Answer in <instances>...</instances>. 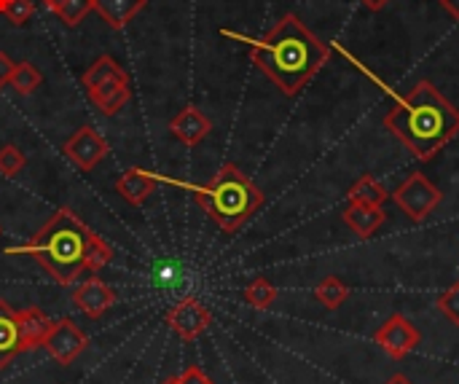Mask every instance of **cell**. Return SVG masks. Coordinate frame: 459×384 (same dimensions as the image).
Listing matches in <instances>:
<instances>
[{
	"instance_id": "ac0fdd59",
	"label": "cell",
	"mask_w": 459,
	"mask_h": 384,
	"mask_svg": "<svg viewBox=\"0 0 459 384\" xmlns=\"http://www.w3.org/2000/svg\"><path fill=\"white\" fill-rule=\"evenodd\" d=\"M124 78H129V75L121 70V65H118L113 57L102 54V57L94 59V65L83 73L81 83L86 86V92H94V89H100V86H105V83H110V81H124Z\"/></svg>"
},
{
	"instance_id": "2e32d148",
	"label": "cell",
	"mask_w": 459,
	"mask_h": 384,
	"mask_svg": "<svg viewBox=\"0 0 459 384\" xmlns=\"http://www.w3.org/2000/svg\"><path fill=\"white\" fill-rule=\"evenodd\" d=\"M145 3L148 0H91V11H97L108 27L124 30L145 8Z\"/></svg>"
},
{
	"instance_id": "484cf974",
	"label": "cell",
	"mask_w": 459,
	"mask_h": 384,
	"mask_svg": "<svg viewBox=\"0 0 459 384\" xmlns=\"http://www.w3.org/2000/svg\"><path fill=\"white\" fill-rule=\"evenodd\" d=\"M438 310L455 323L459 328V283H455L452 288H446L438 299Z\"/></svg>"
},
{
	"instance_id": "4dcf8cb0",
	"label": "cell",
	"mask_w": 459,
	"mask_h": 384,
	"mask_svg": "<svg viewBox=\"0 0 459 384\" xmlns=\"http://www.w3.org/2000/svg\"><path fill=\"white\" fill-rule=\"evenodd\" d=\"M385 384H414L409 377H403V374H395V377H390Z\"/></svg>"
},
{
	"instance_id": "5bb4252c",
	"label": "cell",
	"mask_w": 459,
	"mask_h": 384,
	"mask_svg": "<svg viewBox=\"0 0 459 384\" xmlns=\"http://www.w3.org/2000/svg\"><path fill=\"white\" fill-rule=\"evenodd\" d=\"M22 355V334H19V312L11 310L5 299H0V371Z\"/></svg>"
},
{
	"instance_id": "83f0119b",
	"label": "cell",
	"mask_w": 459,
	"mask_h": 384,
	"mask_svg": "<svg viewBox=\"0 0 459 384\" xmlns=\"http://www.w3.org/2000/svg\"><path fill=\"white\" fill-rule=\"evenodd\" d=\"M13 67H16V62H13L5 51H0V86H5V83H8V78H11Z\"/></svg>"
},
{
	"instance_id": "7402d4cb",
	"label": "cell",
	"mask_w": 459,
	"mask_h": 384,
	"mask_svg": "<svg viewBox=\"0 0 459 384\" xmlns=\"http://www.w3.org/2000/svg\"><path fill=\"white\" fill-rule=\"evenodd\" d=\"M242 299L247 301V307L258 310V312H266L274 307L277 301V288L266 280V277H255L245 291H242Z\"/></svg>"
},
{
	"instance_id": "603a6c76",
	"label": "cell",
	"mask_w": 459,
	"mask_h": 384,
	"mask_svg": "<svg viewBox=\"0 0 459 384\" xmlns=\"http://www.w3.org/2000/svg\"><path fill=\"white\" fill-rule=\"evenodd\" d=\"M40 81H43V75H40V70L32 62H16V67H13V73L8 78V86H13L16 94L30 97V94L38 92Z\"/></svg>"
},
{
	"instance_id": "cb8c5ba5",
	"label": "cell",
	"mask_w": 459,
	"mask_h": 384,
	"mask_svg": "<svg viewBox=\"0 0 459 384\" xmlns=\"http://www.w3.org/2000/svg\"><path fill=\"white\" fill-rule=\"evenodd\" d=\"M0 13L11 24L22 27V24H27L35 16V3L32 0H0Z\"/></svg>"
},
{
	"instance_id": "277c9868",
	"label": "cell",
	"mask_w": 459,
	"mask_h": 384,
	"mask_svg": "<svg viewBox=\"0 0 459 384\" xmlns=\"http://www.w3.org/2000/svg\"><path fill=\"white\" fill-rule=\"evenodd\" d=\"M199 202V207L207 213V218L226 234L239 231L261 207H264V191L231 161H226L204 186H188Z\"/></svg>"
},
{
	"instance_id": "6da1fadb",
	"label": "cell",
	"mask_w": 459,
	"mask_h": 384,
	"mask_svg": "<svg viewBox=\"0 0 459 384\" xmlns=\"http://www.w3.org/2000/svg\"><path fill=\"white\" fill-rule=\"evenodd\" d=\"M328 57L331 48L296 13H285L264 38L250 43L253 65L285 97H296L323 70Z\"/></svg>"
},
{
	"instance_id": "8fae6325",
	"label": "cell",
	"mask_w": 459,
	"mask_h": 384,
	"mask_svg": "<svg viewBox=\"0 0 459 384\" xmlns=\"http://www.w3.org/2000/svg\"><path fill=\"white\" fill-rule=\"evenodd\" d=\"M169 132H172V137H178L183 145L194 148V145H199V143L212 132V121H210L199 108L186 105V108L169 121Z\"/></svg>"
},
{
	"instance_id": "8992f818",
	"label": "cell",
	"mask_w": 459,
	"mask_h": 384,
	"mask_svg": "<svg viewBox=\"0 0 459 384\" xmlns=\"http://www.w3.org/2000/svg\"><path fill=\"white\" fill-rule=\"evenodd\" d=\"M377 345L393 358V361H403L409 358L420 345H422V334L414 328V323L406 315H393L377 334H374Z\"/></svg>"
},
{
	"instance_id": "4fadbf2b",
	"label": "cell",
	"mask_w": 459,
	"mask_h": 384,
	"mask_svg": "<svg viewBox=\"0 0 459 384\" xmlns=\"http://www.w3.org/2000/svg\"><path fill=\"white\" fill-rule=\"evenodd\" d=\"M159 180H161V178H156V175H151V172H145V170H140V167H132V170H126V172L116 180V194H118L126 205L143 207V205L151 199V194L156 191Z\"/></svg>"
},
{
	"instance_id": "ba28073f",
	"label": "cell",
	"mask_w": 459,
	"mask_h": 384,
	"mask_svg": "<svg viewBox=\"0 0 459 384\" xmlns=\"http://www.w3.org/2000/svg\"><path fill=\"white\" fill-rule=\"evenodd\" d=\"M212 323V312L199 301V299H183L178 301L169 312H167V326L169 331L183 339V342H194L199 339Z\"/></svg>"
},
{
	"instance_id": "f546056e",
	"label": "cell",
	"mask_w": 459,
	"mask_h": 384,
	"mask_svg": "<svg viewBox=\"0 0 459 384\" xmlns=\"http://www.w3.org/2000/svg\"><path fill=\"white\" fill-rule=\"evenodd\" d=\"M368 11H382V8H387L390 5V0H360Z\"/></svg>"
},
{
	"instance_id": "e0dca14e",
	"label": "cell",
	"mask_w": 459,
	"mask_h": 384,
	"mask_svg": "<svg viewBox=\"0 0 459 384\" xmlns=\"http://www.w3.org/2000/svg\"><path fill=\"white\" fill-rule=\"evenodd\" d=\"M129 97H132L129 78H124V81H110V83H105V86L89 92V100L97 105V110H100L102 116H116V113L129 102Z\"/></svg>"
},
{
	"instance_id": "ffe728a7",
	"label": "cell",
	"mask_w": 459,
	"mask_h": 384,
	"mask_svg": "<svg viewBox=\"0 0 459 384\" xmlns=\"http://www.w3.org/2000/svg\"><path fill=\"white\" fill-rule=\"evenodd\" d=\"M315 299L325 307V310H339V307H344V301L350 299V288H347V283L344 280H339V277H323L317 285H315Z\"/></svg>"
},
{
	"instance_id": "30bf717a",
	"label": "cell",
	"mask_w": 459,
	"mask_h": 384,
	"mask_svg": "<svg viewBox=\"0 0 459 384\" xmlns=\"http://www.w3.org/2000/svg\"><path fill=\"white\" fill-rule=\"evenodd\" d=\"M73 304L86 315V318H91V320H100L116 301H118V296H116V291L105 283V280H100L97 275H91L89 280H83L75 291H73Z\"/></svg>"
},
{
	"instance_id": "d4e9b609",
	"label": "cell",
	"mask_w": 459,
	"mask_h": 384,
	"mask_svg": "<svg viewBox=\"0 0 459 384\" xmlns=\"http://www.w3.org/2000/svg\"><path fill=\"white\" fill-rule=\"evenodd\" d=\"M24 167H27V156H24L13 143L0 145V175L16 178Z\"/></svg>"
},
{
	"instance_id": "7c38bea8",
	"label": "cell",
	"mask_w": 459,
	"mask_h": 384,
	"mask_svg": "<svg viewBox=\"0 0 459 384\" xmlns=\"http://www.w3.org/2000/svg\"><path fill=\"white\" fill-rule=\"evenodd\" d=\"M342 221H344V226H347L355 237L368 240V237H374V234L385 226L387 213H385V207H377V205L350 202L347 210L342 213Z\"/></svg>"
},
{
	"instance_id": "44dd1931",
	"label": "cell",
	"mask_w": 459,
	"mask_h": 384,
	"mask_svg": "<svg viewBox=\"0 0 459 384\" xmlns=\"http://www.w3.org/2000/svg\"><path fill=\"white\" fill-rule=\"evenodd\" d=\"M350 202H363V205H377V207H382L387 199H390V191L377 180V178H371V175H363L352 188H350Z\"/></svg>"
},
{
	"instance_id": "4316f807",
	"label": "cell",
	"mask_w": 459,
	"mask_h": 384,
	"mask_svg": "<svg viewBox=\"0 0 459 384\" xmlns=\"http://www.w3.org/2000/svg\"><path fill=\"white\" fill-rule=\"evenodd\" d=\"M178 382L180 384H215L199 366H188L180 377H178Z\"/></svg>"
},
{
	"instance_id": "d6986e66",
	"label": "cell",
	"mask_w": 459,
	"mask_h": 384,
	"mask_svg": "<svg viewBox=\"0 0 459 384\" xmlns=\"http://www.w3.org/2000/svg\"><path fill=\"white\" fill-rule=\"evenodd\" d=\"M43 5L65 24V27H78L86 13L91 11V0H43Z\"/></svg>"
},
{
	"instance_id": "9a60e30c",
	"label": "cell",
	"mask_w": 459,
	"mask_h": 384,
	"mask_svg": "<svg viewBox=\"0 0 459 384\" xmlns=\"http://www.w3.org/2000/svg\"><path fill=\"white\" fill-rule=\"evenodd\" d=\"M51 320L46 318L43 310L38 307H27L19 312V334H22V353H32L40 350L46 345V336L51 331Z\"/></svg>"
},
{
	"instance_id": "52a82bcc",
	"label": "cell",
	"mask_w": 459,
	"mask_h": 384,
	"mask_svg": "<svg viewBox=\"0 0 459 384\" xmlns=\"http://www.w3.org/2000/svg\"><path fill=\"white\" fill-rule=\"evenodd\" d=\"M62 151H65V156H67L78 170L91 172V170L108 156L110 145H108V140H105L94 127H78V129L73 132V137L65 140Z\"/></svg>"
},
{
	"instance_id": "f1b7e54d",
	"label": "cell",
	"mask_w": 459,
	"mask_h": 384,
	"mask_svg": "<svg viewBox=\"0 0 459 384\" xmlns=\"http://www.w3.org/2000/svg\"><path fill=\"white\" fill-rule=\"evenodd\" d=\"M441 3V8L455 19V22H459V0H438Z\"/></svg>"
},
{
	"instance_id": "3957f363",
	"label": "cell",
	"mask_w": 459,
	"mask_h": 384,
	"mask_svg": "<svg viewBox=\"0 0 459 384\" xmlns=\"http://www.w3.org/2000/svg\"><path fill=\"white\" fill-rule=\"evenodd\" d=\"M97 237L100 234L91 231L70 207H62L40 231H35L30 242L8 248L5 256H30L51 275L56 285L70 288L86 272V261Z\"/></svg>"
},
{
	"instance_id": "7a4b0ae2",
	"label": "cell",
	"mask_w": 459,
	"mask_h": 384,
	"mask_svg": "<svg viewBox=\"0 0 459 384\" xmlns=\"http://www.w3.org/2000/svg\"><path fill=\"white\" fill-rule=\"evenodd\" d=\"M385 127L420 161H430L449 140L459 135V110L430 81H420L385 116Z\"/></svg>"
},
{
	"instance_id": "5b68a950",
	"label": "cell",
	"mask_w": 459,
	"mask_h": 384,
	"mask_svg": "<svg viewBox=\"0 0 459 384\" xmlns=\"http://www.w3.org/2000/svg\"><path fill=\"white\" fill-rule=\"evenodd\" d=\"M390 199L395 202V207H401L411 221H425L441 202H444V194L438 186L430 183V178H425L422 172H414L409 175L398 191L390 194Z\"/></svg>"
},
{
	"instance_id": "1f68e13d",
	"label": "cell",
	"mask_w": 459,
	"mask_h": 384,
	"mask_svg": "<svg viewBox=\"0 0 459 384\" xmlns=\"http://www.w3.org/2000/svg\"><path fill=\"white\" fill-rule=\"evenodd\" d=\"M161 384H180V382H178V377H172V380H164Z\"/></svg>"
},
{
	"instance_id": "9c48e42d",
	"label": "cell",
	"mask_w": 459,
	"mask_h": 384,
	"mask_svg": "<svg viewBox=\"0 0 459 384\" xmlns=\"http://www.w3.org/2000/svg\"><path fill=\"white\" fill-rule=\"evenodd\" d=\"M46 353L59 363V366H70L86 347H89V336L78 331V326L70 318H62L51 326L48 336H46Z\"/></svg>"
}]
</instances>
